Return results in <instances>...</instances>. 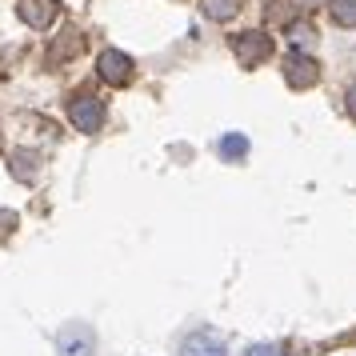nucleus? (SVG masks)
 I'll use <instances>...</instances> for the list:
<instances>
[{"instance_id":"0eeeda50","label":"nucleus","mask_w":356,"mask_h":356,"mask_svg":"<svg viewBox=\"0 0 356 356\" xmlns=\"http://www.w3.org/2000/svg\"><path fill=\"white\" fill-rule=\"evenodd\" d=\"M56 348H60V356H97L92 328L88 324H68L65 332L56 337Z\"/></svg>"},{"instance_id":"2eb2a0df","label":"nucleus","mask_w":356,"mask_h":356,"mask_svg":"<svg viewBox=\"0 0 356 356\" xmlns=\"http://www.w3.org/2000/svg\"><path fill=\"white\" fill-rule=\"evenodd\" d=\"M344 108H348V116L356 120V84H348V92H344Z\"/></svg>"},{"instance_id":"20e7f679","label":"nucleus","mask_w":356,"mask_h":356,"mask_svg":"<svg viewBox=\"0 0 356 356\" xmlns=\"http://www.w3.org/2000/svg\"><path fill=\"white\" fill-rule=\"evenodd\" d=\"M280 68H284V81H289V88H300V92L321 81V65H316L308 52H296V49H292L289 56H284V65H280Z\"/></svg>"},{"instance_id":"6e6552de","label":"nucleus","mask_w":356,"mask_h":356,"mask_svg":"<svg viewBox=\"0 0 356 356\" xmlns=\"http://www.w3.org/2000/svg\"><path fill=\"white\" fill-rule=\"evenodd\" d=\"M81 52H84V36L76 29H68V33H60V44L49 52V60L52 65H65L68 56H81Z\"/></svg>"},{"instance_id":"423d86ee","label":"nucleus","mask_w":356,"mask_h":356,"mask_svg":"<svg viewBox=\"0 0 356 356\" xmlns=\"http://www.w3.org/2000/svg\"><path fill=\"white\" fill-rule=\"evenodd\" d=\"M180 356H228V344L216 328H196L180 340Z\"/></svg>"},{"instance_id":"4468645a","label":"nucleus","mask_w":356,"mask_h":356,"mask_svg":"<svg viewBox=\"0 0 356 356\" xmlns=\"http://www.w3.org/2000/svg\"><path fill=\"white\" fill-rule=\"evenodd\" d=\"M244 356H284V348L280 344H248Z\"/></svg>"},{"instance_id":"39448f33","label":"nucleus","mask_w":356,"mask_h":356,"mask_svg":"<svg viewBox=\"0 0 356 356\" xmlns=\"http://www.w3.org/2000/svg\"><path fill=\"white\" fill-rule=\"evenodd\" d=\"M17 17L24 20L29 29L44 33V29H52L56 17H60V0H17Z\"/></svg>"},{"instance_id":"ddd939ff","label":"nucleus","mask_w":356,"mask_h":356,"mask_svg":"<svg viewBox=\"0 0 356 356\" xmlns=\"http://www.w3.org/2000/svg\"><path fill=\"white\" fill-rule=\"evenodd\" d=\"M289 40H292V49L300 52V49H308V44L316 40V29L305 24V20H300V24H289Z\"/></svg>"},{"instance_id":"7ed1b4c3","label":"nucleus","mask_w":356,"mask_h":356,"mask_svg":"<svg viewBox=\"0 0 356 356\" xmlns=\"http://www.w3.org/2000/svg\"><path fill=\"white\" fill-rule=\"evenodd\" d=\"M232 52H236L241 68H260L273 56V36L268 33H236L232 36Z\"/></svg>"},{"instance_id":"dca6fc26","label":"nucleus","mask_w":356,"mask_h":356,"mask_svg":"<svg viewBox=\"0 0 356 356\" xmlns=\"http://www.w3.org/2000/svg\"><path fill=\"white\" fill-rule=\"evenodd\" d=\"M300 8H321V4H328V0H296Z\"/></svg>"},{"instance_id":"f257e3e1","label":"nucleus","mask_w":356,"mask_h":356,"mask_svg":"<svg viewBox=\"0 0 356 356\" xmlns=\"http://www.w3.org/2000/svg\"><path fill=\"white\" fill-rule=\"evenodd\" d=\"M68 120L76 124V132H84V136H97V132L104 129V100H97L92 92L68 97Z\"/></svg>"},{"instance_id":"f8f14e48","label":"nucleus","mask_w":356,"mask_h":356,"mask_svg":"<svg viewBox=\"0 0 356 356\" xmlns=\"http://www.w3.org/2000/svg\"><path fill=\"white\" fill-rule=\"evenodd\" d=\"M33 164H36V156H33V152H13V161H8V168L17 172V180H24V184H33V180H36Z\"/></svg>"},{"instance_id":"9d476101","label":"nucleus","mask_w":356,"mask_h":356,"mask_svg":"<svg viewBox=\"0 0 356 356\" xmlns=\"http://www.w3.org/2000/svg\"><path fill=\"white\" fill-rule=\"evenodd\" d=\"M328 13L340 29H356V0H328Z\"/></svg>"},{"instance_id":"1a4fd4ad","label":"nucleus","mask_w":356,"mask_h":356,"mask_svg":"<svg viewBox=\"0 0 356 356\" xmlns=\"http://www.w3.org/2000/svg\"><path fill=\"white\" fill-rule=\"evenodd\" d=\"M241 8H244V0H200V13H204L209 20H220V24L232 20Z\"/></svg>"},{"instance_id":"f03ea898","label":"nucleus","mask_w":356,"mask_h":356,"mask_svg":"<svg viewBox=\"0 0 356 356\" xmlns=\"http://www.w3.org/2000/svg\"><path fill=\"white\" fill-rule=\"evenodd\" d=\"M97 72L100 81L108 84V88H129L132 76H136V65H132L129 52H116V49H104L97 60Z\"/></svg>"},{"instance_id":"9b49d317","label":"nucleus","mask_w":356,"mask_h":356,"mask_svg":"<svg viewBox=\"0 0 356 356\" xmlns=\"http://www.w3.org/2000/svg\"><path fill=\"white\" fill-rule=\"evenodd\" d=\"M220 156L225 161H244L248 156V140H244L241 132H228L225 140H220Z\"/></svg>"}]
</instances>
